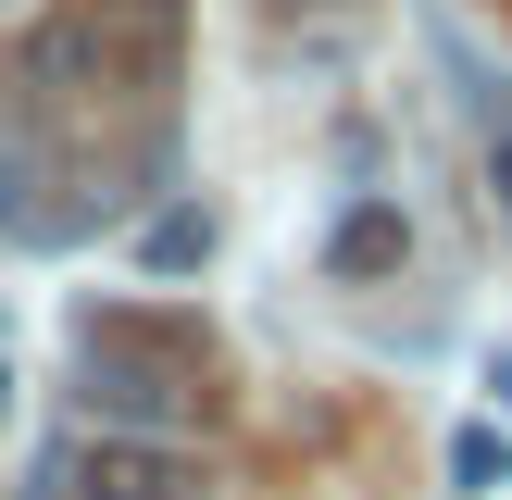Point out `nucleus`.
I'll return each instance as SVG.
<instances>
[{
  "instance_id": "1",
  "label": "nucleus",
  "mask_w": 512,
  "mask_h": 500,
  "mask_svg": "<svg viewBox=\"0 0 512 500\" xmlns=\"http://www.w3.org/2000/svg\"><path fill=\"white\" fill-rule=\"evenodd\" d=\"M38 475L75 488V500H200V463L188 450H150V438H88V450H63Z\"/></svg>"
},
{
  "instance_id": "3",
  "label": "nucleus",
  "mask_w": 512,
  "mask_h": 500,
  "mask_svg": "<svg viewBox=\"0 0 512 500\" xmlns=\"http://www.w3.org/2000/svg\"><path fill=\"white\" fill-rule=\"evenodd\" d=\"M325 263H338V275H400V263H413V225H400V200H363V213L325 238Z\"/></svg>"
},
{
  "instance_id": "6",
  "label": "nucleus",
  "mask_w": 512,
  "mask_h": 500,
  "mask_svg": "<svg viewBox=\"0 0 512 500\" xmlns=\"http://www.w3.org/2000/svg\"><path fill=\"white\" fill-rule=\"evenodd\" d=\"M0 225H38V213H25V163H13V150H0Z\"/></svg>"
},
{
  "instance_id": "2",
  "label": "nucleus",
  "mask_w": 512,
  "mask_h": 500,
  "mask_svg": "<svg viewBox=\"0 0 512 500\" xmlns=\"http://www.w3.org/2000/svg\"><path fill=\"white\" fill-rule=\"evenodd\" d=\"M25 75H50V88H88V75H113V38H100L88 0H75V13H50L38 38H25Z\"/></svg>"
},
{
  "instance_id": "4",
  "label": "nucleus",
  "mask_w": 512,
  "mask_h": 500,
  "mask_svg": "<svg viewBox=\"0 0 512 500\" xmlns=\"http://www.w3.org/2000/svg\"><path fill=\"white\" fill-rule=\"evenodd\" d=\"M138 263H150V275H200V263H213V213L175 200L163 225H138Z\"/></svg>"
},
{
  "instance_id": "7",
  "label": "nucleus",
  "mask_w": 512,
  "mask_h": 500,
  "mask_svg": "<svg viewBox=\"0 0 512 500\" xmlns=\"http://www.w3.org/2000/svg\"><path fill=\"white\" fill-rule=\"evenodd\" d=\"M488 175H500V200H512V138H500V150H488Z\"/></svg>"
},
{
  "instance_id": "5",
  "label": "nucleus",
  "mask_w": 512,
  "mask_h": 500,
  "mask_svg": "<svg viewBox=\"0 0 512 500\" xmlns=\"http://www.w3.org/2000/svg\"><path fill=\"white\" fill-rule=\"evenodd\" d=\"M500 463H512L500 425H463V438H450V475H463V488H500Z\"/></svg>"
}]
</instances>
